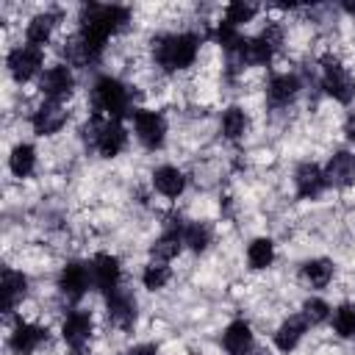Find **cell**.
I'll return each instance as SVG.
<instances>
[{"label": "cell", "mask_w": 355, "mask_h": 355, "mask_svg": "<svg viewBox=\"0 0 355 355\" xmlns=\"http://www.w3.org/2000/svg\"><path fill=\"white\" fill-rule=\"evenodd\" d=\"M197 47H200V39L194 33H172V36L158 39L155 58L166 72H178V69H186L194 64Z\"/></svg>", "instance_id": "obj_1"}, {"label": "cell", "mask_w": 355, "mask_h": 355, "mask_svg": "<svg viewBox=\"0 0 355 355\" xmlns=\"http://www.w3.org/2000/svg\"><path fill=\"white\" fill-rule=\"evenodd\" d=\"M92 97H94V105L108 114L111 119H122V116H133L136 111H130V92L122 80L111 78V75H103L94 80V89H92Z\"/></svg>", "instance_id": "obj_2"}, {"label": "cell", "mask_w": 355, "mask_h": 355, "mask_svg": "<svg viewBox=\"0 0 355 355\" xmlns=\"http://www.w3.org/2000/svg\"><path fill=\"white\" fill-rule=\"evenodd\" d=\"M322 86H324V92L333 97V100H338V103H352V97H355V80L349 78V72L341 67V61L338 58H333V55H324L322 58Z\"/></svg>", "instance_id": "obj_3"}, {"label": "cell", "mask_w": 355, "mask_h": 355, "mask_svg": "<svg viewBox=\"0 0 355 355\" xmlns=\"http://www.w3.org/2000/svg\"><path fill=\"white\" fill-rule=\"evenodd\" d=\"M42 47H33V44H22V47H14L6 58L8 64V72L17 83H28L39 69H42Z\"/></svg>", "instance_id": "obj_4"}, {"label": "cell", "mask_w": 355, "mask_h": 355, "mask_svg": "<svg viewBox=\"0 0 355 355\" xmlns=\"http://www.w3.org/2000/svg\"><path fill=\"white\" fill-rule=\"evenodd\" d=\"M39 89H42V94H44L47 100L61 103L64 97L72 94V89H75V75H72V69L64 67V64L47 67V69L42 72V78H39Z\"/></svg>", "instance_id": "obj_5"}, {"label": "cell", "mask_w": 355, "mask_h": 355, "mask_svg": "<svg viewBox=\"0 0 355 355\" xmlns=\"http://www.w3.org/2000/svg\"><path fill=\"white\" fill-rule=\"evenodd\" d=\"M133 128H136V139H139L144 147L155 150V147L164 144L166 122H164V116H161L158 111H144V108L136 111V114H133Z\"/></svg>", "instance_id": "obj_6"}, {"label": "cell", "mask_w": 355, "mask_h": 355, "mask_svg": "<svg viewBox=\"0 0 355 355\" xmlns=\"http://www.w3.org/2000/svg\"><path fill=\"white\" fill-rule=\"evenodd\" d=\"M89 269H92V283H94L97 291H103V294H114V291L119 288L122 266H119V261H116L114 255H105V252L94 255Z\"/></svg>", "instance_id": "obj_7"}, {"label": "cell", "mask_w": 355, "mask_h": 355, "mask_svg": "<svg viewBox=\"0 0 355 355\" xmlns=\"http://www.w3.org/2000/svg\"><path fill=\"white\" fill-rule=\"evenodd\" d=\"M89 283H92V269L80 261H69L64 269H61V277H58V288L64 297L69 300H80L86 291H89Z\"/></svg>", "instance_id": "obj_8"}, {"label": "cell", "mask_w": 355, "mask_h": 355, "mask_svg": "<svg viewBox=\"0 0 355 355\" xmlns=\"http://www.w3.org/2000/svg\"><path fill=\"white\" fill-rule=\"evenodd\" d=\"M64 122H67V111H64V105L55 103V100H44V103L33 111V116H31V125H33V130H36L39 136H50V133L61 130Z\"/></svg>", "instance_id": "obj_9"}, {"label": "cell", "mask_w": 355, "mask_h": 355, "mask_svg": "<svg viewBox=\"0 0 355 355\" xmlns=\"http://www.w3.org/2000/svg\"><path fill=\"white\" fill-rule=\"evenodd\" d=\"M324 178H327V183L336 186V189L352 186V183H355V155L347 153V150H338V153L327 161Z\"/></svg>", "instance_id": "obj_10"}, {"label": "cell", "mask_w": 355, "mask_h": 355, "mask_svg": "<svg viewBox=\"0 0 355 355\" xmlns=\"http://www.w3.org/2000/svg\"><path fill=\"white\" fill-rule=\"evenodd\" d=\"M294 183H297V194L305 197V200H313L324 191L327 186V178H324V169H319L316 164H300L297 172H294Z\"/></svg>", "instance_id": "obj_11"}, {"label": "cell", "mask_w": 355, "mask_h": 355, "mask_svg": "<svg viewBox=\"0 0 355 355\" xmlns=\"http://www.w3.org/2000/svg\"><path fill=\"white\" fill-rule=\"evenodd\" d=\"M108 319L119 330L133 327V322H136V300L128 291H122V288L108 294Z\"/></svg>", "instance_id": "obj_12"}, {"label": "cell", "mask_w": 355, "mask_h": 355, "mask_svg": "<svg viewBox=\"0 0 355 355\" xmlns=\"http://www.w3.org/2000/svg\"><path fill=\"white\" fill-rule=\"evenodd\" d=\"M61 336H64V341L69 347L80 349L92 336V316L86 311H72L61 324Z\"/></svg>", "instance_id": "obj_13"}, {"label": "cell", "mask_w": 355, "mask_h": 355, "mask_svg": "<svg viewBox=\"0 0 355 355\" xmlns=\"http://www.w3.org/2000/svg\"><path fill=\"white\" fill-rule=\"evenodd\" d=\"M125 144H128V130H125V125H122L119 119H108L94 147H97L100 155L114 158V155H119V153L125 150Z\"/></svg>", "instance_id": "obj_14"}, {"label": "cell", "mask_w": 355, "mask_h": 355, "mask_svg": "<svg viewBox=\"0 0 355 355\" xmlns=\"http://www.w3.org/2000/svg\"><path fill=\"white\" fill-rule=\"evenodd\" d=\"M222 344H225V349L230 355H247L252 349V330H250V324L244 319L230 322L225 327V333H222Z\"/></svg>", "instance_id": "obj_15"}, {"label": "cell", "mask_w": 355, "mask_h": 355, "mask_svg": "<svg viewBox=\"0 0 355 355\" xmlns=\"http://www.w3.org/2000/svg\"><path fill=\"white\" fill-rule=\"evenodd\" d=\"M28 291V277L22 272H14V269H6L3 272V280H0V294H3V311L11 313L17 308V302L25 297Z\"/></svg>", "instance_id": "obj_16"}, {"label": "cell", "mask_w": 355, "mask_h": 355, "mask_svg": "<svg viewBox=\"0 0 355 355\" xmlns=\"http://www.w3.org/2000/svg\"><path fill=\"white\" fill-rule=\"evenodd\" d=\"M47 338V330H42L39 324H28V322H19L11 333V349L19 352V355H31L42 341Z\"/></svg>", "instance_id": "obj_17"}, {"label": "cell", "mask_w": 355, "mask_h": 355, "mask_svg": "<svg viewBox=\"0 0 355 355\" xmlns=\"http://www.w3.org/2000/svg\"><path fill=\"white\" fill-rule=\"evenodd\" d=\"M305 327H308V322H305L302 313H300V316H288V319L277 327V333H275V347H277L280 352H291V349L300 344V338L305 336Z\"/></svg>", "instance_id": "obj_18"}, {"label": "cell", "mask_w": 355, "mask_h": 355, "mask_svg": "<svg viewBox=\"0 0 355 355\" xmlns=\"http://www.w3.org/2000/svg\"><path fill=\"white\" fill-rule=\"evenodd\" d=\"M297 92H300V80H297V75H288V72L286 75H275L269 80V89H266L272 105H288L297 97Z\"/></svg>", "instance_id": "obj_19"}, {"label": "cell", "mask_w": 355, "mask_h": 355, "mask_svg": "<svg viewBox=\"0 0 355 355\" xmlns=\"http://www.w3.org/2000/svg\"><path fill=\"white\" fill-rule=\"evenodd\" d=\"M153 186H155L164 197H178V194H183V189H186V178H183V172H180L178 166H158V169L153 172Z\"/></svg>", "instance_id": "obj_20"}, {"label": "cell", "mask_w": 355, "mask_h": 355, "mask_svg": "<svg viewBox=\"0 0 355 355\" xmlns=\"http://www.w3.org/2000/svg\"><path fill=\"white\" fill-rule=\"evenodd\" d=\"M55 22H58L55 14H36V17L28 22V31H25L28 44H33V47L47 44V42H50V33H53V28H55Z\"/></svg>", "instance_id": "obj_21"}, {"label": "cell", "mask_w": 355, "mask_h": 355, "mask_svg": "<svg viewBox=\"0 0 355 355\" xmlns=\"http://www.w3.org/2000/svg\"><path fill=\"white\" fill-rule=\"evenodd\" d=\"M33 164H36V150L31 144H17L8 155V166L17 178H28L33 172Z\"/></svg>", "instance_id": "obj_22"}, {"label": "cell", "mask_w": 355, "mask_h": 355, "mask_svg": "<svg viewBox=\"0 0 355 355\" xmlns=\"http://www.w3.org/2000/svg\"><path fill=\"white\" fill-rule=\"evenodd\" d=\"M180 233H183V230H166L161 239H155L153 247H150L153 258H158V261L175 258V255L180 252V244H183V236H180Z\"/></svg>", "instance_id": "obj_23"}, {"label": "cell", "mask_w": 355, "mask_h": 355, "mask_svg": "<svg viewBox=\"0 0 355 355\" xmlns=\"http://www.w3.org/2000/svg\"><path fill=\"white\" fill-rule=\"evenodd\" d=\"M302 277H305L311 286L322 288V286H327V283H330V277H333V263H330L327 258L305 261V263H302Z\"/></svg>", "instance_id": "obj_24"}, {"label": "cell", "mask_w": 355, "mask_h": 355, "mask_svg": "<svg viewBox=\"0 0 355 355\" xmlns=\"http://www.w3.org/2000/svg\"><path fill=\"white\" fill-rule=\"evenodd\" d=\"M247 261L252 269H266L275 261V244L269 239H252L247 247Z\"/></svg>", "instance_id": "obj_25"}, {"label": "cell", "mask_w": 355, "mask_h": 355, "mask_svg": "<svg viewBox=\"0 0 355 355\" xmlns=\"http://www.w3.org/2000/svg\"><path fill=\"white\" fill-rule=\"evenodd\" d=\"M222 133L227 136V139H241L244 133H247V114L241 111V108H227L225 114H222Z\"/></svg>", "instance_id": "obj_26"}, {"label": "cell", "mask_w": 355, "mask_h": 355, "mask_svg": "<svg viewBox=\"0 0 355 355\" xmlns=\"http://www.w3.org/2000/svg\"><path fill=\"white\" fill-rule=\"evenodd\" d=\"M183 244H189L194 252H202L205 247H208V241H211V230H208V225H202V222H189V225H183Z\"/></svg>", "instance_id": "obj_27"}, {"label": "cell", "mask_w": 355, "mask_h": 355, "mask_svg": "<svg viewBox=\"0 0 355 355\" xmlns=\"http://www.w3.org/2000/svg\"><path fill=\"white\" fill-rule=\"evenodd\" d=\"M333 327L341 338H355V305H338L333 313Z\"/></svg>", "instance_id": "obj_28"}, {"label": "cell", "mask_w": 355, "mask_h": 355, "mask_svg": "<svg viewBox=\"0 0 355 355\" xmlns=\"http://www.w3.org/2000/svg\"><path fill=\"white\" fill-rule=\"evenodd\" d=\"M214 36H216V42L227 50V55H230V53H236V50L247 42V39H241L239 28H236V25H230L227 19H225V22H219V28H216V33H214Z\"/></svg>", "instance_id": "obj_29"}, {"label": "cell", "mask_w": 355, "mask_h": 355, "mask_svg": "<svg viewBox=\"0 0 355 355\" xmlns=\"http://www.w3.org/2000/svg\"><path fill=\"white\" fill-rule=\"evenodd\" d=\"M141 283H144V288H150V291L164 288V286L169 283V266H164V263H150V266H144Z\"/></svg>", "instance_id": "obj_30"}, {"label": "cell", "mask_w": 355, "mask_h": 355, "mask_svg": "<svg viewBox=\"0 0 355 355\" xmlns=\"http://www.w3.org/2000/svg\"><path fill=\"white\" fill-rule=\"evenodd\" d=\"M302 316H305L308 324H322V322L330 316V305H327L324 300H319V297H311V300H305V305H302Z\"/></svg>", "instance_id": "obj_31"}, {"label": "cell", "mask_w": 355, "mask_h": 355, "mask_svg": "<svg viewBox=\"0 0 355 355\" xmlns=\"http://www.w3.org/2000/svg\"><path fill=\"white\" fill-rule=\"evenodd\" d=\"M255 11H258V8H255L252 3H230L227 11H225V19L239 28L241 22H250V19L255 17Z\"/></svg>", "instance_id": "obj_32"}, {"label": "cell", "mask_w": 355, "mask_h": 355, "mask_svg": "<svg viewBox=\"0 0 355 355\" xmlns=\"http://www.w3.org/2000/svg\"><path fill=\"white\" fill-rule=\"evenodd\" d=\"M103 128H105V122L94 114V116H89L86 122H83V128H80V133H83V139L89 141V144H97V139H100V133H103Z\"/></svg>", "instance_id": "obj_33"}, {"label": "cell", "mask_w": 355, "mask_h": 355, "mask_svg": "<svg viewBox=\"0 0 355 355\" xmlns=\"http://www.w3.org/2000/svg\"><path fill=\"white\" fill-rule=\"evenodd\" d=\"M128 355H158V349H155L153 344H139V347H133Z\"/></svg>", "instance_id": "obj_34"}, {"label": "cell", "mask_w": 355, "mask_h": 355, "mask_svg": "<svg viewBox=\"0 0 355 355\" xmlns=\"http://www.w3.org/2000/svg\"><path fill=\"white\" fill-rule=\"evenodd\" d=\"M344 133L355 141V114H349V116H347V122H344Z\"/></svg>", "instance_id": "obj_35"}, {"label": "cell", "mask_w": 355, "mask_h": 355, "mask_svg": "<svg viewBox=\"0 0 355 355\" xmlns=\"http://www.w3.org/2000/svg\"><path fill=\"white\" fill-rule=\"evenodd\" d=\"M344 8H347V11H349V14H355V3H347V6H344Z\"/></svg>", "instance_id": "obj_36"}, {"label": "cell", "mask_w": 355, "mask_h": 355, "mask_svg": "<svg viewBox=\"0 0 355 355\" xmlns=\"http://www.w3.org/2000/svg\"><path fill=\"white\" fill-rule=\"evenodd\" d=\"M72 355H89V352H83V349H75V352H72Z\"/></svg>", "instance_id": "obj_37"}]
</instances>
